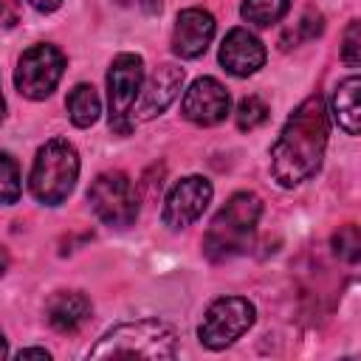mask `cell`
I'll return each mask as SVG.
<instances>
[{
  "label": "cell",
  "instance_id": "obj_19",
  "mask_svg": "<svg viewBox=\"0 0 361 361\" xmlns=\"http://www.w3.org/2000/svg\"><path fill=\"white\" fill-rule=\"evenodd\" d=\"M20 197V169H17V161L6 152H0V203L8 206V203H17Z\"/></svg>",
  "mask_w": 361,
  "mask_h": 361
},
{
  "label": "cell",
  "instance_id": "obj_14",
  "mask_svg": "<svg viewBox=\"0 0 361 361\" xmlns=\"http://www.w3.org/2000/svg\"><path fill=\"white\" fill-rule=\"evenodd\" d=\"M90 299L79 290H59L48 299L45 305V316H48V324L56 330V333H76L87 324L90 319Z\"/></svg>",
  "mask_w": 361,
  "mask_h": 361
},
{
  "label": "cell",
  "instance_id": "obj_26",
  "mask_svg": "<svg viewBox=\"0 0 361 361\" xmlns=\"http://www.w3.org/2000/svg\"><path fill=\"white\" fill-rule=\"evenodd\" d=\"M6 268H8V251H6V248H0V276L6 274Z\"/></svg>",
  "mask_w": 361,
  "mask_h": 361
},
{
  "label": "cell",
  "instance_id": "obj_23",
  "mask_svg": "<svg viewBox=\"0 0 361 361\" xmlns=\"http://www.w3.org/2000/svg\"><path fill=\"white\" fill-rule=\"evenodd\" d=\"M14 23H17V11L8 6V0H0V25L11 28Z\"/></svg>",
  "mask_w": 361,
  "mask_h": 361
},
{
  "label": "cell",
  "instance_id": "obj_4",
  "mask_svg": "<svg viewBox=\"0 0 361 361\" xmlns=\"http://www.w3.org/2000/svg\"><path fill=\"white\" fill-rule=\"evenodd\" d=\"M79 178V155L65 138H51L39 147L31 166V195L39 203L59 206Z\"/></svg>",
  "mask_w": 361,
  "mask_h": 361
},
{
  "label": "cell",
  "instance_id": "obj_13",
  "mask_svg": "<svg viewBox=\"0 0 361 361\" xmlns=\"http://www.w3.org/2000/svg\"><path fill=\"white\" fill-rule=\"evenodd\" d=\"M220 62L234 76H248L265 65V48L248 28H231L220 45Z\"/></svg>",
  "mask_w": 361,
  "mask_h": 361
},
{
  "label": "cell",
  "instance_id": "obj_20",
  "mask_svg": "<svg viewBox=\"0 0 361 361\" xmlns=\"http://www.w3.org/2000/svg\"><path fill=\"white\" fill-rule=\"evenodd\" d=\"M333 251L344 262H358V257H361V231H358V226H353V223L341 226L333 234Z\"/></svg>",
  "mask_w": 361,
  "mask_h": 361
},
{
  "label": "cell",
  "instance_id": "obj_3",
  "mask_svg": "<svg viewBox=\"0 0 361 361\" xmlns=\"http://www.w3.org/2000/svg\"><path fill=\"white\" fill-rule=\"evenodd\" d=\"M175 358V330L155 319L127 322L107 330L96 347H90V358Z\"/></svg>",
  "mask_w": 361,
  "mask_h": 361
},
{
  "label": "cell",
  "instance_id": "obj_27",
  "mask_svg": "<svg viewBox=\"0 0 361 361\" xmlns=\"http://www.w3.org/2000/svg\"><path fill=\"white\" fill-rule=\"evenodd\" d=\"M6 353H8V347H6V336H3V333H0V358H3V355H6Z\"/></svg>",
  "mask_w": 361,
  "mask_h": 361
},
{
  "label": "cell",
  "instance_id": "obj_9",
  "mask_svg": "<svg viewBox=\"0 0 361 361\" xmlns=\"http://www.w3.org/2000/svg\"><path fill=\"white\" fill-rule=\"evenodd\" d=\"M209 200H212V183L206 178H200V175H189V178L178 180L169 189L164 212H161V220L169 228H183V226L195 223L203 214Z\"/></svg>",
  "mask_w": 361,
  "mask_h": 361
},
{
  "label": "cell",
  "instance_id": "obj_12",
  "mask_svg": "<svg viewBox=\"0 0 361 361\" xmlns=\"http://www.w3.org/2000/svg\"><path fill=\"white\" fill-rule=\"evenodd\" d=\"M214 37V17L203 8H186L178 14L175 31H172V51L183 59L200 56Z\"/></svg>",
  "mask_w": 361,
  "mask_h": 361
},
{
  "label": "cell",
  "instance_id": "obj_16",
  "mask_svg": "<svg viewBox=\"0 0 361 361\" xmlns=\"http://www.w3.org/2000/svg\"><path fill=\"white\" fill-rule=\"evenodd\" d=\"M65 104H68V116L76 127H90L102 113V102H99V93L93 90V85H76L68 93Z\"/></svg>",
  "mask_w": 361,
  "mask_h": 361
},
{
  "label": "cell",
  "instance_id": "obj_28",
  "mask_svg": "<svg viewBox=\"0 0 361 361\" xmlns=\"http://www.w3.org/2000/svg\"><path fill=\"white\" fill-rule=\"evenodd\" d=\"M3 113H6V102H3V93H0V118H3Z\"/></svg>",
  "mask_w": 361,
  "mask_h": 361
},
{
  "label": "cell",
  "instance_id": "obj_18",
  "mask_svg": "<svg viewBox=\"0 0 361 361\" xmlns=\"http://www.w3.org/2000/svg\"><path fill=\"white\" fill-rule=\"evenodd\" d=\"M322 28H324V17H322L316 8H307V11L279 37V45L288 51V48H293V45H299V42H305V39H316V37L322 34Z\"/></svg>",
  "mask_w": 361,
  "mask_h": 361
},
{
  "label": "cell",
  "instance_id": "obj_21",
  "mask_svg": "<svg viewBox=\"0 0 361 361\" xmlns=\"http://www.w3.org/2000/svg\"><path fill=\"white\" fill-rule=\"evenodd\" d=\"M234 116H237V127L240 130H254V127H259L268 118V104L259 96H245L237 104V113Z\"/></svg>",
  "mask_w": 361,
  "mask_h": 361
},
{
  "label": "cell",
  "instance_id": "obj_1",
  "mask_svg": "<svg viewBox=\"0 0 361 361\" xmlns=\"http://www.w3.org/2000/svg\"><path fill=\"white\" fill-rule=\"evenodd\" d=\"M327 147V110L322 96H307L285 121L279 138L271 147V175L279 186H299L307 180Z\"/></svg>",
  "mask_w": 361,
  "mask_h": 361
},
{
  "label": "cell",
  "instance_id": "obj_5",
  "mask_svg": "<svg viewBox=\"0 0 361 361\" xmlns=\"http://www.w3.org/2000/svg\"><path fill=\"white\" fill-rule=\"evenodd\" d=\"M93 214L116 228H127L138 217V192L124 172H104L87 189Z\"/></svg>",
  "mask_w": 361,
  "mask_h": 361
},
{
  "label": "cell",
  "instance_id": "obj_15",
  "mask_svg": "<svg viewBox=\"0 0 361 361\" xmlns=\"http://www.w3.org/2000/svg\"><path fill=\"white\" fill-rule=\"evenodd\" d=\"M358 87H361V79L353 73V76H347L338 87H336V93H333V118H336V124L347 133V135H358V130H361V110H358Z\"/></svg>",
  "mask_w": 361,
  "mask_h": 361
},
{
  "label": "cell",
  "instance_id": "obj_11",
  "mask_svg": "<svg viewBox=\"0 0 361 361\" xmlns=\"http://www.w3.org/2000/svg\"><path fill=\"white\" fill-rule=\"evenodd\" d=\"M180 85H183V71L175 65H161L138 90V99L133 104V121H149L158 113H164L178 96Z\"/></svg>",
  "mask_w": 361,
  "mask_h": 361
},
{
  "label": "cell",
  "instance_id": "obj_22",
  "mask_svg": "<svg viewBox=\"0 0 361 361\" xmlns=\"http://www.w3.org/2000/svg\"><path fill=\"white\" fill-rule=\"evenodd\" d=\"M341 59L350 65V68H358L361 65V23L353 20L344 31V45H341Z\"/></svg>",
  "mask_w": 361,
  "mask_h": 361
},
{
  "label": "cell",
  "instance_id": "obj_8",
  "mask_svg": "<svg viewBox=\"0 0 361 361\" xmlns=\"http://www.w3.org/2000/svg\"><path fill=\"white\" fill-rule=\"evenodd\" d=\"M65 71V56L54 45H31L14 71V85L23 96L28 99H45L62 79Z\"/></svg>",
  "mask_w": 361,
  "mask_h": 361
},
{
  "label": "cell",
  "instance_id": "obj_17",
  "mask_svg": "<svg viewBox=\"0 0 361 361\" xmlns=\"http://www.w3.org/2000/svg\"><path fill=\"white\" fill-rule=\"evenodd\" d=\"M290 8V0H245L243 3V17L259 28H268L274 23H279Z\"/></svg>",
  "mask_w": 361,
  "mask_h": 361
},
{
  "label": "cell",
  "instance_id": "obj_25",
  "mask_svg": "<svg viewBox=\"0 0 361 361\" xmlns=\"http://www.w3.org/2000/svg\"><path fill=\"white\" fill-rule=\"evenodd\" d=\"M17 358H45L48 361V350H39V347H28V350H20Z\"/></svg>",
  "mask_w": 361,
  "mask_h": 361
},
{
  "label": "cell",
  "instance_id": "obj_10",
  "mask_svg": "<svg viewBox=\"0 0 361 361\" xmlns=\"http://www.w3.org/2000/svg\"><path fill=\"white\" fill-rule=\"evenodd\" d=\"M228 104H231L228 90L217 79L203 76V79H195L192 87L186 90L183 104H180V113L189 121L200 124V127H212V124H217V121L226 118Z\"/></svg>",
  "mask_w": 361,
  "mask_h": 361
},
{
  "label": "cell",
  "instance_id": "obj_7",
  "mask_svg": "<svg viewBox=\"0 0 361 361\" xmlns=\"http://www.w3.org/2000/svg\"><path fill=\"white\" fill-rule=\"evenodd\" d=\"M144 79V62L135 54H118L107 71V99H110V127L118 135L133 130V104L138 99Z\"/></svg>",
  "mask_w": 361,
  "mask_h": 361
},
{
  "label": "cell",
  "instance_id": "obj_6",
  "mask_svg": "<svg viewBox=\"0 0 361 361\" xmlns=\"http://www.w3.org/2000/svg\"><path fill=\"white\" fill-rule=\"evenodd\" d=\"M254 316H257V310L248 299L220 296L217 302L209 305V310L197 327V338L209 350H223V347L234 344L254 324Z\"/></svg>",
  "mask_w": 361,
  "mask_h": 361
},
{
  "label": "cell",
  "instance_id": "obj_2",
  "mask_svg": "<svg viewBox=\"0 0 361 361\" xmlns=\"http://www.w3.org/2000/svg\"><path fill=\"white\" fill-rule=\"evenodd\" d=\"M262 214V203L254 192H237L226 200V206L214 214L206 237L203 251L209 259L220 262L248 248L251 234L257 228V220Z\"/></svg>",
  "mask_w": 361,
  "mask_h": 361
},
{
  "label": "cell",
  "instance_id": "obj_24",
  "mask_svg": "<svg viewBox=\"0 0 361 361\" xmlns=\"http://www.w3.org/2000/svg\"><path fill=\"white\" fill-rule=\"evenodd\" d=\"M28 3H31L37 11H45V14H48V11H56V8L62 6V0H28Z\"/></svg>",
  "mask_w": 361,
  "mask_h": 361
}]
</instances>
